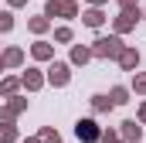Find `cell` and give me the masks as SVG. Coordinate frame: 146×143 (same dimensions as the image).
Here are the masks:
<instances>
[{
  "label": "cell",
  "instance_id": "4",
  "mask_svg": "<svg viewBox=\"0 0 146 143\" xmlns=\"http://www.w3.org/2000/svg\"><path fill=\"white\" fill-rule=\"evenodd\" d=\"M48 10H51V14H75V3H72V0H65V3H51Z\"/></svg>",
  "mask_w": 146,
  "mask_h": 143
},
{
  "label": "cell",
  "instance_id": "1",
  "mask_svg": "<svg viewBox=\"0 0 146 143\" xmlns=\"http://www.w3.org/2000/svg\"><path fill=\"white\" fill-rule=\"evenodd\" d=\"M75 133H78V140H99V130H95L92 119H82V123L75 126Z\"/></svg>",
  "mask_w": 146,
  "mask_h": 143
},
{
  "label": "cell",
  "instance_id": "5",
  "mask_svg": "<svg viewBox=\"0 0 146 143\" xmlns=\"http://www.w3.org/2000/svg\"><path fill=\"white\" fill-rule=\"evenodd\" d=\"M136 61H139V55H136V51H122V65H126V68H133Z\"/></svg>",
  "mask_w": 146,
  "mask_h": 143
},
{
  "label": "cell",
  "instance_id": "8",
  "mask_svg": "<svg viewBox=\"0 0 146 143\" xmlns=\"http://www.w3.org/2000/svg\"><path fill=\"white\" fill-rule=\"evenodd\" d=\"M143 119H146V109H143Z\"/></svg>",
  "mask_w": 146,
  "mask_h": 143
},
{
  "label": "cell",
  "instance_id": "6",
  "mask_svg": "<svg viewBox=\"0 0 146 143\" xmlns=\"http://www.w3.org/2000/svg\"><path fill=\"white\" fill-rule=\"evenodd\" d=\"M126 136H136V140H139V126H136V123H126Z\"/></svg>",
  "mask_w": 146,
  "mask_h": 143
},
{
  "label": "cell",
  "instance_id": "3",
  "mask_svg": "<svg viewBox=\"0 0 146 143\" xmlns=\"http://www.w3.org/2000/svg\"><path fill=\"white\" fill-rule=\"evenodd\" d=\"M51 82L65 85V82H68V68H65V65H54V68H51Z\"/></svg>",
  "mask_w": 146,
  "mask_h": 143
},
{
  "label": "cell",
  "instance_id": "7",
  "mask_svg": "<svg viewBox=\"0 0 146 143\" xmlns=\"http://www.w3.org/2000/svg\"><path fill=\"white\" fill-rule=\"evenodd\" d=\"M44 140H48V143H61V140H58V136H51V133H48V136H44Z\"/></svg>",
  "mask_w": 146,
  "mask_h": 143
},
{
  "label": "cell",
  "instance_id": "2",
  "mask_svg": "<svg viewBox=\"0 0 146 143\" xmlns=\"http://www.w3.org/2000/svg\"><path fill=\"white\" fill-rule=\"evenodd\" d=\"M95 51H99V55H115V51H119V41H115V37L99 41V48H95Z\"/></svg>",
  "mask_w": 146,
  "mask_h": 143
}]
</instances>
